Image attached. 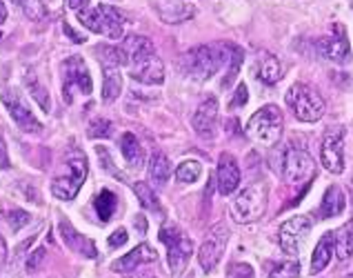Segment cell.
I'll use <instances>...</instances> for the list:
<instances>
[{
	"mask_svg": "<svg viewBox=\"0 0 353 278\" xmlns=\"http://www.w3.org/2000/svg\"><path fill=\"white\" fill-rule=\"evenodd\" d=\"M216 183L218 192L223 196H231L240 185V167L238 161L231 154H223L218 161V172H216Z\"/></svg>",
	"mask_w": 353,
	"mask_h": 278,
	"instance_id": "obj_19",
	"label": "cell"
},
{
	"mask_svg": "<svg viewBox=\"0 0 353 278\" xmlns=\"http://www.w3.org/2000/svg\"><path fill=\"white\" fill-rule=\"evenodd\" d=\"M78 21L87 29H92L94 34H105L107 38L116 41V38L125 34L127 18L120 14V9L112 5H96V7H87L85 12H80Z\"/></svg>",
	"mask_w": 353,
	"mask_h": 278,
	"instance_id": "obj_5",
	"label": "cell"
},
{
	"mask_svg": "<svg viewBox=\"0 0 353 278\" xmlns=\"http://www.w3.org/2000/svg\"><path fill=\"white\" fill-rule=\"evenodd\" d=\"M247 101H249V89H247V85L245 83H240L238 85V89H236V94H234V101H231V109H240V107H245L247 105Z\"/></svg>",
	"mask_w": 353,
	"mask_h": 278,
	"instance_id": "obj_38",
	"label": "cell"
},
{
	"mask_svg": "<svg viewBox=\"0 0 353 278\" xmlns=\"http://www.w3.org/2000/svg\"><path fill=\"white\" fill-rule=\"evenodd\" d=\"M12 3H16V5L23 7V5H27V3H29V0H12Z\"/></svg>",
	"mask_w": 353,
	"mask_h": 278,
	"instance_id": "obj_47",
	"label": "cell"
},
{
	"mask_svg": "<svg viewBox=\"0 0 353 278\" xmlns=\"http://www.w3.org/2000/svg\"><path fill=\"white\" fill-rule=\"evenodd\" d=\"M351 210H353V178H351Z\"/></svg>",
	"mask_w": 353,
	"mask_h": 278,
	"instance_id": "obj_48",
	"label": "cell"
},
{
	"mask_svg": "<svg viewBox=\"0 0 353 278\" xmlns=\"http://www.w3.org/2000/svg\"><path fill=\"white\" fill-rule=\"evenodd\" d=\"M7 21V9H5V5L0 3V25H3Z\"/></svg>",
	"mask_w": 353,
	"mask_h": 278,
	"instance_id": "obj_46",
	"label": "cell"
},
{
	"mask_svg": "<svg viewBox=\"0 0 353 278\" xmlns=\"http://www.w3.org/2000/svg\"><path fill=\"white\" fill-rule=\"evenodd\" d=\"M311 230H314V221L307 214H298L282 223L278 234L282 252L289 256H298L302 252V247H305V241L309 238Z\"/></svg>",
	"mask_w": 353,
	"mask_h": 278,
	"instance_id": "obj_10",
	"label": "cell"
},
{
	"mask_svg": "<svg viewBox=\"0 0 353 278\" xmlns=\"http://www.w3.org/2000/svg\"><path fill=\"white\" fill-rule=\"evenodd\" d=\"M318 52L322 58H327L331 63H349L351 61V47H349V38L342 25L331 27V34L320 38L318 41Z\"/></svg>",
	"mask_w": 353,
	"mask_h": 278,
	"instance_id": "obj_14",
	"label": "cell"
},
{
	"mask_svg": "<svg viewBox=\"0 0 353 278\" xmlns=\"http://www.w3.org/2000/svg\"><path fill=\"white\" fill-rule=\"evenodd\" d=\"M154 7L160 21H165L167 25H180L196 16V7L187 0H154Z\"/></svg>",
	"mask_w": 353,
	"mask_h": 278,
	"instance_id": "obj_18",
	"label": "cell"
},
{
	"mask_svg": "<svg viewBox=\"0 0 353 278\" xmlns=\"http://www.w3.org/2000/svg\"><path fill=\"white\" fill-rule=\"evenodd\" d=\"M94 92L92 74L83 61V56H69L63 63V96L67 103H74L76 94L89 96Z\"/></svg>",
	"mask_w": 353,
	"mask_h": 278,
	"instance_id": "obj_8",
	"label": "cell"
},
{
	"mask_svg": "<svg viewBox=\"0 0 353 278\" xmlns=\"http://www.w3.org/2000/svg\"><path fill=\"white\" fill-rule=\"evenodd\" d=\"M191 127L194 132L209 141V138L216 136V129H218V101L214 96H207L200 107L196 109L194 118H191Z\"/></svg>",
	"mask_w": 353,
	"mask_h": 278,
	"instance_id": "obj_16",
	"label": "cell"
},
{
	"mask_svg": "<svg viewBox=\"0 0 353 278\" xmlns=\"http://www.w3.org/2000/svg\"><path fill=\"white\" fill-rule=\"evenodd\" d=\"M160 241L167 247V263L169 270L174 276H180L185 272V267L189 263L191 254H194V241L174 225H165L158 234Z\"/></svg>",
	"mask_w": 353,
	"mask_h": 278,
	"instance_id": "obj_7",
	"label": "cell"
},
{
	"mask_svg": "<svg viewBox=\"0 0 353 278\" xmlns=\"http://www.w3.org/2000/svg\"><path fill=\"white\" fill-rule=\"evenodd\" d=\"M116 205H118V198H116L114 192H109V190H103L96 196V201H94L96 214H98V218L103 223L112 221V216L116 214Z\"/></svg>",
	"mask_w": 353,
	"mask_h": 278,
	"instance_id": "obj_31",
	"label": "cell"
},
{
	"mask_svg": "<svg viewBox=\"0 0 353 278\" xmlns=\"http://www.w3.org/2000/svg\"><path fill=\"white\" fill-rule=\"evenodd\" d=\"M116 52H118V63L129 67L131 63H136L138 58L154 54V43H151L147 36H129L116 47Z\"/></svg>",
	"mask_w": 353,
	"mask_h": 278,
	"instance_id": "obj_20",
	"label": "cell"
},
{
	"mask_svg": "<svg viewBox=\"0 0 353 278\" xmlns=\"http://www.w3.org/2000/svg\"><path fill=\"white\" fill-rule=\"evenodd\" d=\"M256 76L260 83L265 85H276L282 76H285V67H282L280 58L274 54H267L262 52L258 58V67H256Z\"/></svg>",
	"mask_w": 353,
	"mask_h": 278,
	"instance_id": "obj_22",
	"label": "cell"
},
{
	"mask_svg": "<svg viewBox=\"0 0 353 278\" xmlns=\"http://www.w3.org/2000/svg\"><path fill=\"white\" fill-rule=\"evenodd\" d=\"M154 261H158V252L149 243H140L129 254H125L123 258L114 261L112 270L118 272V274H131V272H136L138 267L149 265V263H154Z\"/></svg>",
	"mask_w": 353,
	"mask_h": 278,
	"instance_id": "obj_17",
	"label": "cell"
},
{
	"mask_svg": "<svg viewBox=\"0 0 353 278\" xmlns=\"http://www.w3.org/2000/svg\"><path fill=\"white\" fill-rule=\"evenodd\" d=\"M320 161L331 174L345 172V127L342 125H331L322 136Z\"/></svg>",
	"mask_w": 353,
	"mask_h": 278,
	"instance_id": "obj_9",
	"label": "cell"
},
{
	"mask_svg": "<svg viewBox=\"0 0 353 278\" xmlns=\"http://www.w3.org/2000/svg\"><path fill=\"white\" fill-rule=\"evenodd\" d=\"M169 176H171L169 158L165 154H160V152H154L149 158V178L154 181V185L163 187V185H167Z\"/></svg>",
	"mask_w": 353,
	"mask_h": 278,
	"instance_id": "obj_29",
	"label": "cell"
},
{
	"mask_svg": "<svg viewBox=\"0 0 353 278\" xmlns=\"http://www.w3.org/2000/svg\"><path fill=\"white\" fill-rule=\"evenodd\" d=\"M9 167V154H7V145L5 141L0 138V170H7Z\"/></svg>",
	"mask_w": 353,
	"mask_h": 278,
	"instance_id": "obj_42",
	"label": "cell"
},
{
	"mask_svg": "<svg viewBox=\"0 0 353 278\" xmlns=\"http://www.w3.org/2000/svg\"><path fill=\"white\" fill-rule=\"evenodd\" d=\"M5 263H7V245L3 241V236H0V270L5 267Z\"/></svg>",
	"mask_w": 353,
	"mask_h": 278,
	"instance_id": "obj_45",
	"label": "cell"
},
{
	"mask_svg": "<svg viewBox=\"0 0 353 278\" xmlns=\"http://www.w3.org/2000/svg\"><path fill=\"white\" fill-rule=\"evenodd\" d=\"M334 254L340 261H349L353 256V218L338 232H334Z\"/></svg>",
	"mask_w": 353,
	"mask_h": 278,
	"instance_id": "obj_26",
	"label": "cell"
},
{
	"mask_svg": "<svg viewBox=\"0 0 353 278\" xmlns=\"http://www.w3.org/2000/svg\"><path fill=\"white\" fill-rule=\"evenodd\" d=\"M331 256H334V232H327L318 241L314 256H311V274L325 272L329 261H331Z\"/></svg>",
	"mask_w": 353,
	"mask_h": 278,
	"instance_id": "obj_24",
	"label": "cell"
},
{
	"mask_svg": "<svg viewBox=\"0 0 353 278\" xmlns=\"http://www.w3.org/2000/svg\"><path fill=\"white\" fill-rule=\"evenodd\" d=\"M282 127H285V118L278 105H265L249 118L247 134L260 145H276L282 136Z\"/></svg>",
	"mask_w": 353,
	"mask_h": 278,
	"instance_id": "obj_6",
	"label": "cell"
},
{
	"mask_svg": "<svg viewBox=\"0 0 353 278\" xmlns=\"http://www.w3.org/2000/svg\"><path fill=\"white\" fill-rule=\"evenodd\" d=\"M27 89H29V94L34 96V101H36L40 107H43V112H49V109H52V103H49V92L36 81L34 76H32V78H27Z\"/></svg>",
	"mask_w": 353,
	"mask_h": 278,
	"instance_id": "obj_34",
	"label": "cell"
},
{
	"mask_svg": "<svg viewBox=\"0 0 353 278\" xmlns=\"http://www.w3.org/2000/svg\"><path fill=\"white\" fill-rule=\"evenodd\" d=\"M229 243V227L227 225H216L214 230L207 234V238L200 245L198 252V263L203 267V272H214L216 265L220 263Z\"/></svg>",
	"mask_w": 353,
	"mask_h": 278,
	"instance_id": "obj_12",
	"label": "cell"
},
{
	"mask_svg": "<svg viewBox=\"0 0 353 278\" xmlns=\"http://www.w3.org/2000/svg\"><path fill=\"white\" fill-rule=\"evenodd\" d=\"M58 232H60V238H63V243L72 252H76L78 256H83V258H96L98 256L96 245H94L92 238H87V236L80 234L76 227H72V223L63 221V223L58 225Z\"/></svg>",
	"mask_w": 353,
	"mask_h": 278,
	"instance_id": "obj_21",
	"label": "cell"
},
{
	"mask_svg": "<svg viewBox=\"0 0 353 278\" xmlns=\"http://www.w3.org/2000/svg\"><path fill=\"white\" fill-rule=\"evenodd\" d=\"M63 29H65V34H67L69 38H72V41H76V43H85V34H76V32H74V29H72V27H69L67 23L63 25Z\"/></svg>",
	"mask_w": 353,
	"mask_h": 278,
	"instance_id": "obj_44",
	"label": "cell"
},
{
	"mask_svg": "<svg viewBox=\"0 0 353 278\" xmlns=\"http://www.w3.org/2000/svg\"><path fill=\"white\" fill-rule=\"evenodd\" d=\"M345 207H347L345 192L338 185H329L320 203V218H336L345 212Z\"/></svg>",
	"mask_w": 353,
	"mask_h": 278,
	"instance_id": "obj_23",
	"label": "cell"
},
{
	"mask_svg": "<svg viewBox=\"0 0 353 278\" xmlns=\"http://www.w3.org/2000/svg\"><path fill=\"white\" fill-rule=\"evenodd\" d=\"M43 258H45V250L40 247V250H36L32 256L27 258V272H36L40 265H43Z\"/></svg>",
	"mask_w": 353,
	"mask_h": 278,
	"instance_id": "obj_41",
	"label": "cell"
},
{
	"mask_svg": "<svg viewBox=\"0 0 353 278\" xmlns=\"http://www.w3.org/2000/svg\"><path fill=\"white\" fill-rule=\"evenodd\" d=\"M298 274H300L298 261H282L269 267V278H298Z\"/></svg>",
	"mask_w": 353,
	"mask_h": 278,
	"instance_id": "obj_33",
	"label": "cell"
},
{
	"mask_svg": "<svg viewBox=\"0 0 353 278\" xmlns=\"http://www.w3.org/2000/svg\"><path fill=\"white\" fill-rule=\"evenodd\" d=\"M134 192L138 196L140 205H143L147 212L156 214V216H163V205H160V198L156 196V190H151L147 183H136Z\"/></svg>",
	"mask_w": 353,
	"mask_h": 278,
	"instance_id": "obj_30",
	"label": "cell"
},
{
	"mask_svg": "<svg viewBox=\"0 0 353 278\" xmlns=\"http://www.w3.org/2000/svg\"><path fill=\"white\" fill-rule=\"evenodd\" d=\"M0 98H3V105L7 107L9 116L14 118V123L23 129V132H27V134L43 132V125H40V121L34 116V112L29 109V105L23 101V96H20L18 89H5Z\"/></svg>",
	"mask_w": 353,
	"mask_h": 278,
	"instance_id": "obj_13",
	"label": "cell"
},
{
	"mask_svg": "<svg viewBox=\"0 0 353 278\" xmlns=\"http://www.w3.org/2000/svg\"><path fill=\"white\" fill-rule=\"evenodd\" d=\"M242 49L231 43H214V45H200L189 49L180 58V72L194 81L205 83L214 78L220 69L229 67L234 56L240 54Z\"/></svg>",
	"mask_w": 353,
	"mask_h": 278,
	"instance_id": "obj_1",
	"label": "cell"
},
{
	"mask_svg": "<svg viewBox=\"0 0 353 278\" xmlns=\"http://www.w3.org/2000/svg\"><path fill=\"white\" fill-rule=\"evenodd\" d=\"M112 129H114V125L109 123L107 118L98 116V118H94L92 123H89L87 134H89V138H109V136H112Z\"/></svg>",
	"mask_w": 353,
	"mask_h": 278,
	"instance_id": "obj_35",
	"label": "cell"
},
{
	"mask_svg": "<svg viewBox=\"0 0 353 278\" xmlns=\"http://www.w3.org/2000/svg\"><path fill=\"white\" fill-rule=\"evenodd\" d=\"M282 174L289 185H302L314 178L316 163L307 150H287L282 156Z\"/></svg>",
	"mask_w": 353,
	"mask_h": 278,
	"instance_id": "obj_11",
	"label": "cell"
},
{
	"mask_svg": "<svg viewBox=\"0 0 353 278\" xmlns=\"http://www.w3.org/2000/svg\"><path fill=\"white\" fill-rule=\"evenodd\" d=\"M345 278H353V274H349V276H345Z\"/></svg>",
	"mask_w": 353,
	"mask_h": 278,
	"instance_id": "obj_49",
	"label": "cell"
},
{
	"mask_svg": "<svg viewBox=\"0 0 353 278\" xmlns=\"http://www.w3.org/2000/svg\"><path fill=\"white\" fill-rule=\"evenodd\" d=\"M267 187L262 183H251L247 185L245 190H240L236 201L231 203L229 214L238 225H249L258 221V218L265 214L267 210Z\"/></svg>",
	"mask_w": 353,
	"mask_h": 278,
	"instance_id": "obj_4",
	"label": "cell"
},
{
	"mask_svg": "<svg viewBox=\"0 0 353 278\" xmlns=\"http://www.w3.org/2000/svg\"><path fill=\"white\" fill-rule=\"evenodd\" d=\"M227 276L229 278H256L254 267H251L249 263H234V265H229Z\"/></svg>",
	"mask_w": 353,
	"mask_h": 278,
	"instance_id": "obj_37",
	"label": "cell"
},
{
	"mask_svg": "<svg viewBox=\"0 0 353 278\" xmlns=\"http://www.w3.org/2000/svg\"><path fill=\"white\" fill-rule=\"evenodd\" d=\"M129 76L143 85H160L165 81V65L156 54H149L129 65Z\"/></svg>",
	"mask_w": 353,
	"mask_h": 278,
	"instance_id": "obj_15",
	"label": "cell"
},
{
	"mask_svg": "<svg viewBox=\"0 0 353 278\" xmlns=\"http://www.w3.org/2000/svg\"><path fill=\"white\" fill-rule=\"evenodd\" d=\"M3 216L7 218V223L12 225L14 232L23 230V227L32 221V216H29V212H25V210H9V212H3Z\"/></svg>",
	"mask_w": 353,
	"mask_h": 278,
	"instance_id": "obj_36",
	"label": "cell"
},
{
	"mask_svg": "<svg viewBox=\"0 0 353 278\" xmlns=\"http://www.w3.org/2000/svg\"><path fill=\"white\" fill-rule=\"evenodd\" d=\"M107 243H109V250H118V247H123L127 243V230L120 227V230H116L112 236H109Z\"/></svg>",
	"mask_w": 353,
	"mask_h": 278,
	"instance_id": "obj_40",
	"label": "cell"
},
{
	"mask_svg": "<svg viewBox=\"0 0 353 278\" xmlns=\"http://www.w3.org/2000/svg\"><path fill=\"white\" fill-rule=\"evenodd\" d=\"M176 178H178V183H183V185H191V183H196L200 174H203V165H200L198 161H185V163H180L178 165V170L174 172Z\"/></svg>",
	"mask_w": 353,
	"mask_h": 278,
	"instance_id": "obj_32",
	"label": "cell"
},
{
	"mask_svg": "<svg viewBox=\"0 0 353 278\" xmlns=\"http://www.w3.org/2000/svg\"><path fill=\"white\" fill-rule=\"evenodd\" d=\"M67 3H69V7H72L76 14L85 12V9L89 7V0H67Z\"/></svg>",
	"mask_w": 353,
	"mask_h": 278,
	"instance_id": "obj_43",
	"label": "cell"
},
{
	"mask_svg": "<svg viewBox=\"0 0 353 278\" xmlns=\"http://www.w3.org/2000/svg\"><path fill=\"white\" fill-rule=\"evenodd\" d=\"M123 92V76L116 65H103V98L107 103L116 101Z\"/></svg>",
	"mask_w": 353,
	"mask_h": 278,
	"instance_id": "obj_25",
	"label": "cell"
},
{
	"mask_svg": "<svg viewBox=\"0 0 353 278\" xmlns=\"http://www.w3.org/2000/svg\"><path fill=\"white\" fill-rule=\"evenodd\" d=\"M25 7L32 18H58L63 14L65 0H29Z\"/></svg>",
	"mask_w": 353,
	"mask_h": 278,
	"instance_id": "obj_27",
	"label": "cell"
},
{
	"mask_svg": "<svg viewBox=\"0 0 353 278\" xmlns=\"http://www.w3.org/2000/svg\"><path fill=\"white\" fill-rule=\"evenodd\" d=\"M96 154H98V158H100V163L105 165V170H109V174H114V176H118V178H123V176H120V172L116 170L114 161L109 158V152L105 150V147H96Z\"/></svg>",
	"mask_w": 353,
	"mask_h": 278,
	"instance_id": "obj_39",
	"label": "cell"
},
{
	"mask_svg": "<svg viewBox=\"0 0 353 278\" xmlns=\"http://www.w3.org/2000/svg\"><path fill=\"white\" fill-rule=\"evenodd\" d=\"M87 158L80 150H72L65 158V165H63V172H60L54 181H52V194L60 201H72L76 198V194L80 192L83 187L85 178H87Z\"/></svg>",
	"mask_w": 353,
	"mask_h": 278,
	"instance_id": "obj_2",
	"label": "cell"
},
{
	"mask_svg": "<svg viewBox=\"0 0 353 278\" xmlns=\"http://www.w3.org/2000/svg\"><path fill=\"white\" fill-rule=\"evenodd\" d=\"M287 105L302 123H316L325 116V98L307 83H294L287 92Z\"/></svg>",
	"mask_w": 353,
	"mask_h": 278,
	"instance_id": "obj_3",
	"label": "cell"
},
{
	"mask_svg": "<svg viewBox=\"0 0 353 278\" xmlns=\"http://www.w3.org/2000/svg\"><path fill=\"white\" fill-rule=\"evenodd\" d=\"M120 150H123V156L125 161L131 165V167H143L145 163V152H143V145L138 143L136 134H123V138H120Z\"/></svg>",
	"mask_w": 353,
	"mask_h": 278,
	"instance_id": "obj_28",
	"label": "cell"
}]
</instances>
